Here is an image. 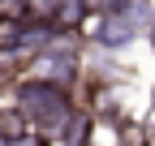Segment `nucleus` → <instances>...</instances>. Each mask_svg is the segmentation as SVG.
Masks as SVG:
<instances>
[{
  "mask_svg": "<svg viewBox=\"0 0 155 146\" xmlns=\"http://www.w3.org/2000/svg\"><path fill=\"white\" fill-rule=\"evenodd\" d=\"M17 112H22L26 120H35V125H43V129H61V125L73 120V112H69V95H65L61 86L43 82V78L17 86Z\"/></svg>",
  "mask_w": 155,
  "mask_h": 146,
  "instance_id": "nucleus-1",
  "label": "nucleus"
},
{
  "mask_svg": "<svg viewBox=\"0 0 155 146\" xmlns=\"http://www.w3.org/2000/svg\"><path fill=\"white\" fill-rule=\"evenodd\" d=\"M86 17V0H61V5L52 9V26L56 30H78Z\"/></svg>",
  "mask_w": 155,
  "mask_h": 146,
  "instance_id": "nucleus-2",
  "label": "nucleus"
},
{
  "mask_svg": "<svg viewBox=\"0 0 155 146\" xmlns=\"http://www.w3.org/2000/svg\"><path fill=\"white\" fill-rule=\"evenodd\" d=\"M13 146H39V138H13Z\"/></svg>",
  "mask_w": 155,
  "mask_h": 146,
  "instance_id": "nucleus-5",
  "label": "nucleus"
},
{
  "mask_svg": "<svg viewBox=\"0 0 155 146\" xmlns=\"http://www.w3.org/2000/svg\"><path fill=\"white\" fill-rule=\"evenodd\" d=\"M0 146H13V138H5V133H0Z\"/></svg>",
  "mask_w": 155,
  "mask_h": 146,
  "instance_id": "nucleus-6",
  "label": "nucleus"
},
{
  "mask_svg": "<svg viewBox=\"0 0 155 146\" xmlns=\"http://www.w3.org/2000/svg\"><path fill=\"white\" fill-rule=\"evenodd\" d=\"M129 34H134V26L125 22V17H108V26H104V43H129Z\"/></svg>",
  "mask_w": 155,
  "mask_h": 146,
  "instance_id": "nucleus-3",
  "label": "nucleus"
},
{
  "mask_svg": "<svg viewBox=\"0 0 155 146\" xmlns=\"http://www.w3.org/2000/svg\"><path fill=\"white\" fill-rule=\"evenodd\" d=\"M35 9H30V0H0V17H9V22H26Z\"/></svg>",
  "mask_w": 155,
  "mask_h": 146,
  "instance_id": "nucleus-4",
  "label": "nucleus"
}]
</instances>
